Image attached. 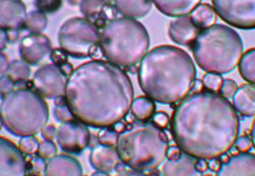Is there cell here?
I'll return each mask as SVG.
<instances>
[{
  "label": "cell",
  "mask_w": 255,
  "mask_h": 176,
  "mask_svg": "<svg viewBox=\"0 0 255 176\" xmlns=\"http://www.w3.org/2000/svg\"><path fill=\"white\" fill-rule=\"evenodd\" d=\"M176 145L196 159L221 158L240 133L237 110L223 95L199 91L184 98L171 121Z\"/></svg>",
  "instance_id": "6da1fadb"
},
{
  "label": "cell",
  "mask_w": 255,
  "mask_h": 176,
  "mask_svg": "<svg viewBox=\"0 0 255 176\" xmlns=\"http://www.w3.org/2000/svg\"><path fill=\"white\" fill-rule=\"evenodd\" d=\"M66 99L79 121L93 128L110 127L131 111L134 87L119 65L95 59L81 64L68 79Z\"/></svg>",
  "instance_id": "7a4b0ae2"
},
{
  "label": "cell",
  "mask_w": 255,
  "mask_h": 176,
  "mask_svg": "<svg viewBox=\"0 0 255 176\" xmlns=\"http://www.w3.org/2000/svg\"><path fill=\"white\" fill-rule=\"evenodd\" d=\"M196 68L181 48L161 45L142 58L138 82L146 96L160 104H175L186 98L196 85Z\"/></svg>",
  "instance_id": "3957f363"
},
{
  "label": "cell",
  "mask_w": 255,
  "mask_h": 176,
  "mask_svg": "<svg viewBox=\"0 0 255 176\" xmlns=\"http://www.w3.org/2000/svg\"><path fill=\"white\" fill-rule=\"evenodd\" d=\"M117 150L121 161L139 171H150L163 164L168 139L163 128L153 121L137 120L119 134Z\"/></svg>",
  "instance_id": "277c9868"
},
{
  "label": "cell",
  "mask_w": 255,
  "mask_h": 176,
  "mask_svg": "<svg viewBox=\"0 0 255 176\" xmlns=\"http://www.w3.org/2000/svg\"><path fill=\"white\" fill-rule=\"evenodd\" d=\"M190 47L198 67L207 74L225 75L233 72L243 55L239 34L224 25L201 30Z\"/></svg>",
  "instance_id": "5b68a950"
},
{
  "label": "cell",
  "mask_w": 255,
  "mask_h": 176,
  "mask_svg": "<svg viewBox=\"0 0 255 176\" xmlns=\"http://www.w3.org/2000/svg\"><path fill=\"white\" fill-rule=\"evenodd\" d=\"M100 50L109 61L129 69L142 60L150 45L146 28L130 17H116L100 29Z\"/></svg>",
  "instance_id": "8992f818"
},
{
  "label": "cell",
  "mask_w": 255,
  "mask_h": 176,
  "mask_svg": "<svg viewBox=\"0 0 255 176\" xmlns=\"http://www.w3.org/2000/svg\"><path fill=\"white\" fill-rule=\"evenodd\" d=\"M0 121L15 137L40 134L49 119L48 105L38 92L32 89H17L1 98Z\"/></svg>",
  "instance_id": "52a82bcc"
},
{
  "label": "cell",
  "mask_w": 255,
  "mask_h": 176,
  "mask_svg": "<svg viewBox=\"0 0 255 176\" xmlns=\"http://www.w3.org/2000/svg\"><path fill=\"white\" fill-rule=\"evenodd\" d=\"M57 40L69 56L86 58L93 56L100 46V29L86 17H72L60 27Z\"/></svg>",
  "instance_id": "ba28073f"
},
{
  "label": "cell",
  "mask_w": 255,
  "mask_h": 176,
  "mask_svg": "<svg viewBox=\"0 0 255 176\" xmlns=\"http://www.w3.org/2000/svg\"><path fill=\"white\" fill-rule=\"evenodd\" d=\"M218 15L230 26L255 29V0H211Z\"/></svg>",
  "instance_id": "9c48e42d"
},
{
  "label": "cell",
  "mask_w": 255,
  "mask_h": 176,
  "mask_svg": "<svg viewBox=\"0 0 255 176\" xmlns=\"http://www.w3.org/2000/svg\"><path fill=\"white\" fill-rule=\"evenodd\" d=\"M68 79L57 65L45 64L35 72L32 86L42 97L54 100L66 96Z\"/></svg>",
  "instance_id": "30bf717a"
},
{
  "label": "cell",
  "mask_w": 255,
  "mask_h": 176,
  "mask_svg": "<svg viewBox=\"0 0 255 176\" xmlns=\"http://www.w3.org/2000/svg\"><path fill=\"white\" fill-rule=\"evenodd\" d=\"M88 125L74 119L62 122L57 128L56 140L59 148L68 154L78 155L86 150L91 141Z\"/></svg>",
  "instance_id": "8fae6325"
},
{
  "label": "cell",
  "mask_w": 255,
  "mask_h": 176,
  "mask_svg": "<svg viewBox=\"0 0 255 176\" xmlns=\"http://www.w3.org/2000/svg\"><path fill=\"white\" fill-rule=\"evenodd\" d=\"M0 153H1V176H24L28 174V162L24 156V152L17 148L11 141L0 139Z\"/></svg>",
  "instance_id": "7c38bea8"
},
{
  "label": "cell",
  "mask_w": 255,
  "mask_h": 176,
  "mask_svg": "<svg viewBox=\"0 0 255 176\" xmlns=\"http://www.w3.org/2000/svg\"><path fill=\"white\" fill-rule=\"evenodd\" d=\"M52 51L51 42L47 36L41 33H30L19 43L18 54L20 59L30 65L39 64Z\"/></svg>",
  "instance_id": "4fadbf2b"
},
{
  "label": "cell",
  "mask_w": 255,
  "mask_h": 176,
  "mask_svg": "<svg viewBox=\"0 0 255 176\" xmlns=\"http://www.w3.org/2000/svg\"><path fill=\"white\" fill-rule=\"evenodd\" d=\"M80 10L85 17L92 20L99 29L116 18L118 13L114 0H82Z\"/></svg>",
  "instance_id": "5bb4252c"
},
{
  "label": "cell",
  "mask_w": 255,
  "mask_h": 176,
  "mask_svg": "<svg viewBox=\"0 0 255 176\" xmlns=\"http://www.w3.org/2000/svg\"><path fill=\"white\" fill-rule=\"evenodd\" d=\"M27 8L22 0H0V27L1 30L23 29Z\"/></svg>",
  "instance_id": "9a60e30c"
},
{
  "label": "cell",
  "mask_w": 255,
  "mask_h": 176,
  "mask_svg": "<svg viewBox=\"0 0 255 176\" xmlns=\"http://www.w3.org/2000/svg\"><path fill=\"white\" fill-rule=\"evenodd\" d=\"M219 176L255 175V155L239 153L222 162V167L217 173Z\"/></svg>",
  "instance_id": "2e32d148"
},
{
  "label": "cell",
  "mask_w": 255,
  "mask_h": 176,
  "mask_svg": "<svg viewBox=\"0 0 255 176\" xmlns=\"http://www.w3.org/2000/svg\"><path fill=\"white\" fill-rule=\"evenodd\" d=\"M89 161L95 170L108 175L116 171V168L122 162L117 148L106 147L100 144L91 150Z\"/></svg>",
  "instance_id": "e0dca14e"
},
{
  "label": "cell",
  "mask_w": 255,
  "mask_h": 176,
  "mask_svg": "<svg viewBox=\"0 0 255 176\" xmlns=\"http://www.w3.org/2000/svg\"><path fill=\"white\" fill-rule=\"evenodd\" d=\"M199 28L193 23L190 16H182L171 21L168 27V36L176 44L183 46H190L194 42L198 34Z\"/></svg>",
  "instance_id": "ac0fdd59"
},
{
  "label": "cell",
  "mask_w": 255,
  "mask_h": 176,
  "mask_svg": "<svg viewBox=\"0 0 255 176\" xmlns=\"http://www.w3.org/2000/svg\"><path fill=\"white\" fill-rule=\"evenodd\" d=\"M47 176H82L83 168L80 162L69 155H55L47 162Z\"/></svg>",
  "instance_id": "d6986e66"
},
{
  "label": "cell",
  "mask_w": 255,
  "mask_h": 176,
  "mask_svg": "<svg viewBox=\"0 0 255 176\" xmlns=\"http://www.w3.org/2000/svg\"><path fill=\"white\" fill-rule=\"evenodd\" d=\"M196 158L184 153L176 160H166L161 168V174L166 176H197L200 173L196 169Z\"/></svg>",
  "instance_id": "ffe728a7"
},
{
  "label": "cell",
  "mask_w": 255,
  "mask_h": 176,
  "mask_svg": "<svg viewBox=\"0 0 255 176\" xmlns=\"http://www.w3.org/2000/svg\"><path fill=\"white\" fill-rule=\"evenodd\" d=\"M156 8L164 15L182 17L192 12L201 0H152Z\"/></svg>",
  "instance_id": "44dd1931"
},
{
  "label": "cell",
  "mask_w": 255,
  "mask_h": 176,
  "mask_svg": "<svg viewBox=\"0 0 255 176\" xmlns=\"http://www.w3.org/2000/svg\"><path fill=\"white\" fill-rule=\"evenodd\" d=\"M233 105L241 115L255 116V85L246 84L239 87L233 97Z\"/></svg>",
  "instance_id": "7402d4cb"
},
{
  "label": "cell",
  "mask_w": 255,
  "mask_h": 176,
  "mask_svg": "<svg viewBox=\"0 0 255 176\" xmlns=\"http://www.w3.org/2000/svg\"><path fill=\"white\" fill-rule=\"evenodd\" d=\"M115 6L123 16L141 18L146 16L152 8V0H114Z\"/></svg>",
  "instance_id": "603a6c76"
},
{
  "label": "cell",
  "mask_w": 255,
  "mask_h": 176,
  "mask_svg": "<svg viewBox=\"0 0 255 176\" xmlns=\"http://www.w3.org/2000/svg\"><path fill=\"white\" fill-rule=\"evenodd\" d=\"M191 19L199 30L207 29L214 26L217 21L218 13L214 6L207 3H200L192 12L190 13Z\"/></svg>",
  "instance_id": "cb8c5ba5"
},
{
  "label": "cell",
  "mask_w": 255,
  "mask_h": 176,
  "mask_svg": "<svg viewBox=\"0 0 255 176\" xmlns=\"http://www.w3.org/2000/svg\"><path fill=\"white\" fill-rule=\"evenodd\" d=\"M155 111V101L148 96L134 99L131 107V113L137 120H150L154 116Z\"/></svg>",
  "instance_id": "d4e9b609"
},
{
  "label": "cell",
  "mask_w": 255,
  "mask_h": 176,
  "mask_svg": "<svg viewBox=\"0 0 255 176\" xmlns=\"http://www.w3.org/2000/svg\"><path fill=\"white\" fill-rule=\"evenodd\" d=\"M239 73L244 81L255 85V48L249 49L242 55Z\"/></svg>",
  "instance_id": "484cf974"
},
{
  "label": "cell",
  "mask_w": 255,
  "mask_h": 176,
  "mask_svg": "<svg viewBox=\"0 0 255 176\" xmlns=\"http://www.w3.org/2000/svg\"><path fill=\"white\" fill-rule=\"evenodd\" d=\"M48 24L47 16L44 12H42L38 9L32 10L27 14L26 20L23 29L28 31L29 33H42L43 32Z\"/></svg>",
  "instance_id": "4316f807"
},
{
  "label": "cell",
  "mask_w": 255,
  "mask_h": 176,
  "mask_svg": "<svg viewBox=\"0 0 255 176\" xmlns=\"http://www.w3.org/2000/svg\"><path fill=\"white\" fill-rule=\"evenodd\" d=\"M23 59H15L10 62L9 70L6 76H8L15 84L26 83L31 76V69Z\"/></svg>",
  "instance_id": "83f0119b"
},
{
  "label": "cell",
  "mask_w": 255,
  "mask_h": 176,
  "mask_svg": "<svg viewBox=\"0 0 255 176\" xmlns=\"http://www.w3.org/2000/svg\"><path fill=\"white\" fill-rule=\"evenodd\" d=\"M97 139H98V144L102 146L117 148L119 133L114 128V126L103 127V128H100Z\"/></svg>",
  "instance_id": "f1b7e54d"
},
{
  "label": "cell",
  "mask_w": 255,
  "mask_h": 176,
  "mask_svg": "<svg viewBox=\"0 0 255 176\" xmlns=\"http://www.w3.org/2000/svg\"><path fill=\"white\" fill-rule=\"evenodd\" d=\"M224 79L218 74H207L202 79V85L207 91L219 93L223 86Z\"/></svg>",
  "instance_id": "f546056e"
},
{
  "label": "cell",
  "mask_w": 255,
  "mask_h": 176,
  "mask_svg": "<svg viewBox=\"0 0 255 176\" xmlns=\"http://www.w3.org/2000/svg\"><path fill=\"white\" fill-rule=\"evenodd\" d=\"M47 162L40 156H33L28 162V174L31 175H45Z\"/></svg>",
  "instance_id": "4dcf8cb0"
},
{
  "label": "cell",
  "mask_w": 255,
  "mask_h": 176,
  "mask_svg": "<svg viewBox=\"0 0 255 176\" xmlns=\"http://www.w3.org/2000/svg\"><path fill=\"white\" fill-rule=\"evenodd\" d=\"M56 154H57V147L52 141L44 140L43 142L40 143L37 151L38 156H40L41 158H43L45 160H49L52 157H54Z\"/></svg>",
  "instance_id": "1f68e13d"
},
{
  "label": "cell",
  "mask_w": 255,
  "mask_h": 176,
  "mask_svg": "<svg viewBox=\"0 0 255 176\" xmlns=\"http://www.w3.org/2000/svg\"><path fill=\"white\" fill-rule=\"evenodd\" d=\"M62 4V0H35V6L44 13H53L57 11Z\"/></svg>",
  "instance_id": "d6a6232c"
},
{
  "label": "cell",
  "mask_w": 255,
  "mask_h": 176,
  "mask_svg": "<svg viewBox=\"0 0 255 176\" xmlns=\"http://www.w3.org/2000/svg\"><path fill=\"white\" fill-rule=\"evenodd\" d=\"M39 145L40 144L35 136L23 137L18 143L19 149L24 152V154H27V155H34L35 153H37Z\"/></svg>",
  "instance_id": "836d02e7"
},
{
  "label": "cell",
  "mask_w": 255,
  "mask_h": 176,
  "mask_svg": "<svg viewBox=\"0 0 255 176\" xmlns=\"http://www.w3.org/2000/svg\"><path fill=\"white\" fill-rule=\"evenodd\" d=\"M53 114L54 117L57 121L59 122H67L76 119L74 114L72 113L70 107L68 104H63V105H56L54 110H53Z\"/></svg>",
  "instance_id": "e575fe53"
},
{
  "label": "cell",
  "mask_w": 255,
  "mask_h": 176,
  "mask_svg": "<svg viewBox=\"0 0 255 176\" xmlns=\"http://www.w3.org/2000/svg\"><path fill=\"white\" fill-rule=\"evenodd\" d=\"M238 90V85L235 81H233L231 79H226L223 82V86L221 88V95H223L225 98L230 99L232 97H234L235 93Z\"/></svg>",
  "instance_id": "d590c367"
},
{
  "label": "cell",
  "mask_w": 255,
  "mask_h": 176,
  "mask_svg": "<svg viewBox=\"0 0 255 176\" xmlns=\"http://www.w3.org/2000/svg\"><path fill=\"white\" fill-rule=\"evenodd\" d=\"M68 56L69 55L61 48H56V49H52L50 53V60L52 61L53 64L57 65V67H60L61 64L68 62Z\"/></svg>",
  "instance_id": "8d00e7d4"
},
{
  "label": "cell",
  "mask_w": 255,
  "mask_h": 176,
  "mask_svg": "<svg viewBox=\"0 0 255 176\" xmlns=\"http://www.w3.org/2000/svg\"><path fill=\"white\" fill-rule=\"evenodd\" d=\"M1 98L5 97L6 95L10 94L12 91H14V86L16 85L8 76L1 77Z\"/></svg>",
  "instance_id": "74e56055"
},
{
  "label": "cell",
  "mask_w": 255,
  "mask_h": 176,
  "mask_svg": "<svg viewBox=\"0 0 255 176\" xmlns=\"http://www.w3.org/2000/svg\"><path fill=\"white\" fill-rule=\"evenodd\" d=\"M235 145H236L237 150L239 152H241V153L249 152L252 149V147H253L252 140L249 137H247V136H242V137L238 138L236 143H235Z\"/></svg>",
  "instance_id": "f35d334b"
},
{
  "label": "cell",
  "mask_w": 255,
  "mask_h": 176,
  "mask_svg": "<svg viewBox=\"0 0 255 176\" xmlns=\"http://www.w3.org/2000/svg\"><path fill=\"white\" fill-rule=\"evenodd\" d=\"M56 135H57V129L52 124L46 125L43 128V130H42V138L47 141H52L54 138H56Z\"/></svg>",
  "instance_id": "ab89813d"
},
{
  "label": "cell",
  "mask_w": 255,
  "mask_h": 176,
  "mask_svg": "<svg viewBox=\"0 0 255 176\" xmlns=\"http://www.w3.org/2000/svg\"><path fill=\"white\" fill-rule=\"evenodd\" d=\"M153 118V122L155 124H157L159 127L161 128H164L167 126L168 122H169V119H168V116L166 113L164 112H157L154 114V116L152 117Z\"/></svg>",
  "instance_id": "60d3db41"
},
{
  "label": "cell",
  "mask_w": 255,
  "mask_h": 176,
  "mask_svg": "<svg viewBox=\"0 0 255 176\" xmlns=\"http://www.w3.org/2000/svg\"><path fill=\"white\" fill-rule=\"evenodd\" d=\"M183 154V151L177 146V147H168L167 153H166V159L167 160H176L181 157Z\"/></svg>",
  "instance_id": "b9f144b4"
},
{
  "label": "cell",
  "mask_w": 255,
  "mask_h": 176,
  "mask_svg": "<svg viewBox=\"0 0 255 176\" xmlns=\"http://www.w3.org/2000/svg\"><path fill=\"white\" fill-rule=\"evenodd\" d=\"M0 61H1V77H4L8 73L10 62H9L7 56L2 52H1V54H0Z\"/></svg>",
  "instance_id": "7bdbcfd3"
},
{
  "label": "cell",
  "mask_w": 255,
  "mask_h": 176,
  "mask_svg": "<svg viewBox=\"0 0 255 176\" xmlns=\"http://www.w3.org/2000/svg\"><path fill=\"white\" fill-rule=\"evenodd\" d=\"M58 68L60 69L61 73L65 75L66 77H68V78H70L73 75L74 71H75L74 68H73V65L71 63H69V62H65L63 64H61L60 67H58Z\"/></svg>",
  "instance_id": "ee69618b"
},
{
  "label": "cell",
  "mask_w": 255,
  "mask_h": 176,
  "mask_svg": "<svg viewBox=\"0 0 255 176\" xmlns=\"http://www.w3.org/2000/svg\"><path fill=\"white\" fill-rule=\"evenodd\" d=\"M222 167V162L220 161V158H214L208 160V168L209 170L214 171V172H219V170Z\"/></svg>",
  "instance_id": "f6af8a7d"
},
{
  "label": "cell",
  "mask_w": 255,
  "mask_h": 176,
  "mask_svg": "<svg viewBox=\"0 0 255 176\" xmlns=\"http://www.w3.org/2000/svg\"><path fill=\"white\" fill-rule=\"evenodd\" d=\"M208 160L206 159H197L196 160V169L200 174L205 173L209 168H208Z\"/></svg>",
  "instance_id": "bcb514c9"
},
{
  "label": "cell",
  "mask_w": 255,
  "mask_h": 176,
  "mask_svg": "<svg viewBox=\"0 0 255 176\" xmlns=\"http://www.w3.org/2000/svg\"><path fill=\"white\" fill-rule=\"evenodd\" d=\"M7 35V39L9 43H15L18 38H19V30H10V31H5Z\"/></svg>",
  "instance_id": "7dc6e473"
},
{
  "label": "cell",
  "mask_w": 255,
  "mask_h": 176,
  "mask_svg": "<svg viewBox=\"0 0 255 176\" xmlns=\"http://www.w3.org/2000/svg\"><path fill=\"white\" fill-rule=\"evenodd\" d=\"M0 34H1V46H0V49H1V52L6 48L7 44L9 43L8 42V39H7V35H6V32L4 30H1L0 31Z\"/></svg>",
  "instance_id": "c3c4849f"
},
{
  "label": "cell",
  "mask_w": 255,
  "mask_h": 176,
  "mask_svg": "<svg viewBox=\"0 0 255 176\" xmlns=\"http://www.w3.org/2000/svg\"><path fill=\"white\" fill-rule=\"evenodd\" d=\"M126 124L125 123H123L122 121H119L118 123H116L115 125H114V128L118 131V133L119 134H121L122 133V131H124L125 130V128H126Z\"/></svg>",
  "instance_id": "681fc988"
},
{
  "label": "cell",
  "mask_w": 255,
  "mask_h": 176,
  "mask_svg": "<svg viewBox=\"0 0 255 176\" xmlns=\"http://www.w3.org/2000/svg\"><path fill=\"white\" fill-rule=\"evenodd\" d=\"M251 140H252V143H253V147L255 149V119H254L252 127H251Z\"/></svg>",
  "instance_id": "f907efd6"
},
{
  "label": "cell",
  "mask_w": 255,
  "mask_h": 176,
  "mask_svg": "<svg viewBox=\"0 0 255 176\" xmlns=\"http://www.w3.org/2000/svg\"><path fill=\"white\" fill-rule=\"evenodd\" d=\"M82 0H68V2L73 5V6H76V5H80Z\"/></svg>",
  "instance_id": "816d5d0a"
}]
</instances>
